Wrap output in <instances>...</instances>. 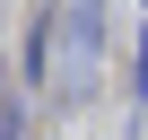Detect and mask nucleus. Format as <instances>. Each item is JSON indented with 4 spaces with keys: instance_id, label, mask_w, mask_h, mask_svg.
<instances>
[{
    "instance_id": "nucleus-1",
    "label": "nucleus",
    "mask_w": 148,
    "mask_h": 140,
    "mask_svg": "<svg viewBox=\"0 0 148 140\" xmlns=\"http://www.w3.org/2000/svg\"><path fill=\"white\" fill-rule=\"evenodd\" d=\"M96 26H105L96 0H70V70H87V61H96Z\"/></svg>"
},
{
    "instance_id": "nucleus-2",
    "label": "nucleus",
    "mask_w": 148,
    "mask_h": 140,
    "mask_svg": "<svg viewBox=\"0 0 148 140\" xmlns=\"http://www.w3.org/2000/svg\"><path fill=\"white\" fill-rule=\"evenodd\" d=\"M0 105H9V96H0Z\"/></svg>"
}]
</instances>
